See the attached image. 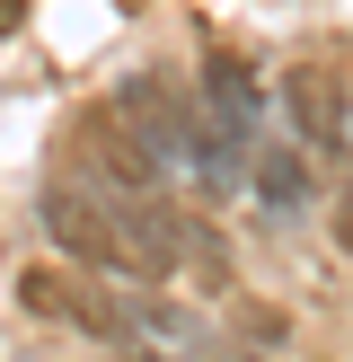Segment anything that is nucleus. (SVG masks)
<instances>
[{"instance_id":"nucleus-4","label":"nucleus","mask_w":353,"mask_h":362,"mask_svg":"<svg viewBox=\"0 0 353 362\" xmlns=\"http://www.w3.org/2000/svg\"><path fill=\"white\" fill-rule=\"evenodd\" d=\"M282 115H292V141H300V151H327L335 168L353 159V106H345V88H335L318 62H292V71H282Z\"/></svg>"},{"instance_id":"nucleus-6","label":"nucleus","mask_w":353,"mask_h":362,"mask_svg":"<svg viewBox=\"0 0 353 362\" xmlns=\"http://www.w3.org/2000/svg\"><path fill=\"white\" fill-rule=\"evenodd\" d=\"M88 283L71 274V265H27V274H18V310L27 318H44V327H80L88 336Z\"/></svg>"},{"instance_id":"nucleus-5","label":"nucleus","mask_w":353,"mask_h":362,"mask_svg":"<svg viewBox=\"0 0 353 362\" xmlns=\"http://www.w3.org/2000/svg\"><path fill=\"white\" fill-rule=\"evenodd\" d=\"M80 141H88V151L106 159V168H115V186L97 177L106 194H159V186H168V159H159L150 141H141L133 124L115 115V106H88V115H80Z\"/></svg>"},{"instance_id":"nucleus-10","label":"nucleus","mask_w":353,"mask_h":362,"mask_svg":"<svg viewBox=\"0 0 353 362\" xmlns=\"http://www.w3.org/2000/svg\"><path fill=\"white\" fill-rule=\"evenodd\" d=\"M203 362H274V354H247V345H203Z\"/></svg>"},{"instance_id":"nucleus-11","label":"nucleus","mask_w":353,"mask_h":362,"mask_svg":"<svg viewBox=\"0 0 353 362\" xmlns=\"http://www.w3.org/2000/svg\"><path fill=\"white\" fill-rule=\"evenodd\" d=\"M9 27H18V0H0V35H9Z\"/></svg>"},{"instance_id":"nucleus-7","label":"nucleus","mask_w":353,"mask_h":362,"mask_svg":"<svg viewBox=\"0 0 353 362\" xmlns=\"http://www.w3.org/2000/svg\"><path fill=\"white\" fill-rule=\"evenodd\" d=\"M247 194H256L265 212H282V221H292V212L309 204V151H300V141H274V151H256V168H247Z\"/></svg>"},{"instance_id":"nucleus-8","label":"nucleus","mask_w":353,"mask_h":362,"mask_svg":"<svg viewBox=\"0 0 353 362\" xmlns=\"http://www.w3.org/2000/svg\"><path fill=\"white\" fill-rule=\"evenodd\" d=\"M229 327H239V345H256V354H282V345H292V310H274V300H239Z\"/></svg>"},{"instance_id":"nucleus-9","label":"nucleus","mask_w":353,"mask_h":362,"mask_svg":"<svg viewBox=\"0 0 353 362\" xmlns=\"http://www.w3.org/2000/svg\"><path fill=\"white\" fill-rule=\"evenodd\" d=\"M335 247L353 257V186H335Z\"/></svg>"},{"instance_id":"nucleus-1","label":"nucleus","mask_w":353,"mask_h":362,"mask_svg":"<svg viewBox=\"0 0 353 362\" xmlns=\"http://www.w3.org/2000/svg\"><path fill=\"white\" fill-rule=\"evenodd\" d=\"M106 106H115V115L133 124V133L150 141V151L168 159V168L186 159V168H194V186H203L212 204L247 186V159L229 151L221 133H212V115L194 106V88H176L168 71H124V80H115V98H106Z\"/></svg>"},{"instance_id":"nucleus-2","label":"nucleus","mask_w":353,"mask_h":362,"mask_svg":"<svg viewBox=\"0 0 353 362\" xmlns=\"http://www.w3.org/2000/svg\"><path fill=\"white\" fill-rule=\"evenodd\" d=\"M35 230H44V247H62V265L71 274H106V283H124V292H150V265L124 247V230L106 221V204L97 194H80V186H35Z\"/></svg>"},{"instance_id":"nucleus-3","label":"nucleus","mask_w":353,"mask_h":362,"mask_svg":"<svg viewBox=\"0 0 353 362\" xmlns=\"http://www.w3.org/2000/svg\"><path fill=\"white\" fill-rule=\"evenodd\" d=\"M194 106L212 115V133H221L229 151H247V141L265 133V80L229 45H203V62H194Z\"/></svg>"}]
</instances>
